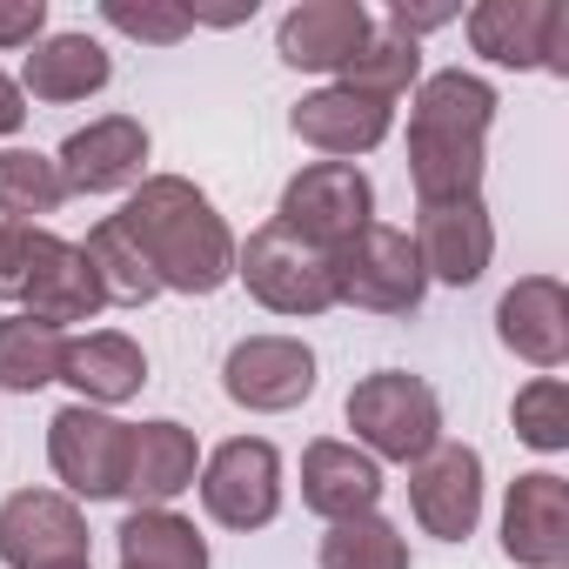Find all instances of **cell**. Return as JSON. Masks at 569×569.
I'll use <instances>...</instances> for the list:
<instances>
[{"label": "cell", "instance_id": "cb8c5ba5", "mask_svg": "<svg viewBox=\"0 0 569 569\" xmlns=\"http://www.w3.org/2000/svg\"><path fill=\"white\" fill-rule=\"evenodd\" d=\"M482 174H489V148L482 141L409 128V181H416L422 208L429 201H469V194H482Z\"/></svg>", "mask_w": 569, "mask_h": 569}, {"label": "cell", "instance_id": "ffe728a7", "mask_svg": "<svg viewBox=\"0 0 569 569\" xmlns=\"http://www.w3.org/2000/svg\"><path fill=\"white\" fill-rule=\"evenodd\" d=\"M61 382H68L88 409H121V402L141 396V382H148V356H141V342L121 336V329H88V336H68Z\"/></svg>", "mask_w": 569, "mask_h": 569}, {"label": "cell", "instance_id": "d6a6232c", "mask_svg": "<svg viewBox=\"0 0 569 569\" xmlns=\"http://www.w3.org/2000/svg\"><path fill=\"white\" fill-rule=\"evenodd\" d=\"M54 228H21V221H0V302H21L28 281L41 274V261L54 254Z\"/></svg>", "mask_w": 569, "mask_h": 569}, {"label": "cell", "instance_id": "e575fe53", "mask_svg": "<svg viewBox=\"0 0 569 569\" xmlns=\"http://www.w3.org/2000/svg\"><path fill=\"white\" fill-rule=\"evenodd\" d=\"M449 21H462V8H449V0H429V8L396 0V8H389V28H396L402 41H422V34H436V28H449Z\"/></svg>", "mask_w": 569, "mask_h": 569}, {"label": "cell", "instance_id": "ba28073f", "mask_svg": "<svg viewBox=\"0 0 569 569\" xmlns=\"http://www.w3.org/2000/svg\"><path fill=\"white\" fill-rule=\"evenodd\" d=\"M221 389L248 416H289L316 396V349L302 336H241L221 362Z\"/></svg>", "mask_w": 569, "mask_h": 569}, {"label": "cell", "instance_id": "3957f363", "mask_svg": "<svg viewBox=\"0 0 569 569\" xmlns=\"http://www.w3.org/2000/svg\"><path fill=\"white\" fill-rule=\"evenodd\" d=\"M234 281H248V296L268 316H329L336 302V254L309 248L281 221H261L248 241H234Z\"/></svg>", "mask_w": 569, "mask_h": 569}, {"label": "cell", "instance_id": "ac0fdd59", "mask_svg": "<svg viewBox=\"0 0 569 569\" xmlns=\"http://www.w3.org/2000/svg\"><path fill=\"white\" fill-rule=\"evenodd\" d=\"M289 128H296V141H309L316 154L356 161V154H369V148L389 141L396 108H389V101H369V94H356V88H342V81H329V88H316V94L296 101Z\"/></svg>", "mask_w": 569, "mask_h": 569}, {"label": "cell", "instance_id": "2e32d148", "mask_svg": "<svg viewBox=\"0 0 569 569\" xmlns=\"http://www.w3.org/2000/svg\"><path fill=\"white\" fill-rule=\"evenodd\" d=\"M369 34H376V21L362 0H296L274 28V54L302 74H342Z\"/></svg>", "mask_w": 569, "mask_h": 569}, {"label": "cell", "instance_id": "52a82bcc", "mask_svg": "<svg viewBox=\"0 0 569 569\" xmlns=\"http://www.w3.org/2000/svg\"><path fill=\"white\" fill-rule=\"evenodd\" d=\"M194 489H201V509L221 529H241V536L268 529L281 516V449L261 442V436H234L201 462Z\"/></svg>", "mask_w": 569, "mask_h": 569}, {"label": "cell", "instance_id": "4fadbf2b", "mask_svg": "<svg viewBox=\"0 0 569 569\" xmlns=\"http://www.w3.org/2000/svg\"><path fill=\"white\" fill-rule=\"evenodd\" d=\"M68 194H121L148 181V128L134 114H101L54 148Z\"/></svg>", "mask_w": 569, "mask_h": 569}, {"label": "cell", "instance_id": "30bf717a", "mask_svg": "<svg viewBox=\"0 0 569 569\" xmlns=\"http://www.w3.org/2000/svg\"><path fill=\"white\" fill-rule=\"evenodd\" d=\"M0 562L8 569H61L88 562V516L61 489H14L0 502Z\"/></svg>", "mask_w": 569, "mask_h": 569}, {"label": "cell", "instance_id": "8992f818", "mask_svg": "<svg viewBox=\"0 0 569 569\" xmlns=\"http://www.w3.org/2000/svg\"><path fill=\"white\" fill-rule=\"evenodd\" d=\"M469 48L496 68H542V74H569V8L562 0H482L462 14Z\"/></svg>", "mask_w": 569, "mask_h": 569}, {"label": "cell", "instance_id": "5bb4252c", "mask_svg": "<svg viewBox=\"0 0 569 569\" xmlns=\"http://www.w3.org/2000/svg\"><path fill=\"white\" fill-rule=\"evenodd\" d=\"M502 556L516 569H562L569 562V482L556 469H529L502 496Z\"/></svg>", "mask_w": 569, "mask_h": 569}, {"label": "cell", "instance_id": "4316f807", "mask_svg": "<svg viewBox=\"0 0 569 569\" xmlns=\"http://www.w3.org/2000/svg\"><path fill=\"white\" fill-rule=\"evenodd\" d=\"M61 201H68V181H61L54 154H41V148H0V221L41 228L48 214H61Z\"/></svg>", "mask_w": 569, "mask_h": 569}, {"label": "cell", "instance_id": "8fae6325", "mask_svg": "<svg viewBox=\"0 0 569 569\" xmlns=\"http://www.w3.org/2000/svg\"><path fill=\"white\" fill-rule=\"evenodd\" d=\"M409 509L422 536L436 542H469L482 522V456L469 442H436L422 462H409Z\"/></svg>", "mask_w": 569, "mask_h": 569}, {"label": "cell", "instance_id": "1f68e13d", "mask_svg": "<svg viewBox=\"0 0 569 569\" xmlns=\"http://www.w3.org/2000/svg\"><path fill=\"white\" fill-rule=\"evenodd\" d=\"M101 21L141 48H174L194 34V14L181 8V0H101Z\"/></svg>", "mask_w": 569, "mask_h": 569}, {"label": "cell", "instance_id": "d6986e66", "mask_svg": "<svg viewBox=\"0 0 569 569\" xmlns=\"http://www.w3.org/2000/svg\"><path fill=\"white\" fill-rule=\"evenodd\" d=\"M382 462L376 456H362L356 442H336V436H322V442H309L302 449V502L322 516V522H349V516H369L376 502H382Z\"/></svg>", "mask_w": 569, "mask_h": 569}, {"label": "cell", "instance_id": "d4e9b609", "mask_svg": "<svg viewBox=\"0 0 569 569\" xmlns=\"http://www.w3.org/2000/svg\"><path fill=\"white\" fill-rule=\"evenodd\" d=\"M114 542H121V569H208L201 529L174 509H128Z\"/></svg>", "mask_w": 569, "mask_h": 569}, {"label": "cell", "instance_id": "277c9868", "mask_svg": "<svg viewBox=\"0 0 569 569\" xmlns=\"http://www.w3.org/2000/svg\"><path fill=\"white\" fill-rule=\"evenodd\" d=\"M422 296H429V274H422L409 228L369 221L349 248H336V302L369 309V316H416Z\"/></svg>", "mask_w": 569, "mask_h": 569}, {"label": "cell", "instance_id": "9a60e30c", "mask_svg": "<svg viewBox=\"0 0 569 569\" xmlns=\"http://www.w3.org/2000/svg\"><path fill=\"white\" fill-rule=\"evenodd\" d=\"M496 342L516 362L556 376L569 362V289H562L556 274H522L516 289H502V302H496Z\"/></svg>", "mask_w": 569, "mask_h": 569}, {"label": "cell", "instance_id": "5b68a950", "mask_svg": "<svg viewBox=\"0 0 569 569\" xmlns=\"http://www.w3.org/2000/svg\"><path fill=\"white\" fill-rule=\"evenodd\" d=\"M274 221L289 234H302L309 248L336 254L376 221V188H369V174L356 161H309V168L289 174V188H281Z\"/></svg>", "mask_w": 569, "mask_h": 569}, {"label": "cell", "instance_id": "484cf974", "mask_svg": "<svg viewBox=\"0 0 569 569\" xmlns=\"http://www.w3.org/2000/svg\"><path fill=\"white\" fill-rule=\"evenodd\" d=\"M81 254H88V268H94V281H101V296H108V309H148V302L161 296V281H154L148 254L134 248V234H128V228H121L114 214L88 228Z\"/></svg>", "mask_w": 569, "mask_h": 569}, {"label": "cell", "instance_id": "7a4b0ae2", "mask_svg": "<svg viewBox=\"0 0 569 569\" xmlns=\"http://www.w3.org/2000/svg\"><path fill=\"white\" fill-rule=\"evenodd\" d=\"M342 416L356 429V449L376 456V462H422L442 442V396L422 376H409V369L362 376L349 389Z\"/></svg>", "mask_w": 569, "mask_h": 569}, {"label": "cell", "instance_id": "44dd1931", "mask_svg": "<svg viewBox=\"0 0 569 569\" xmlns=\"http://www.w3.org/2000/svg\"><path fill=\"white\" fill-rule=\"evenodd\" d=\"M114 81V54L94 41V34H41L21 61V94L28 101H48V108H68V101H88Z\"/></svg>", "mask_w": 569, "mask_h": 569}, {"label": "cell", "instance_id": "83f0119b", "mask_svg": "<svg viewBox=\"0 0 569 569\" xmlns=\"http://www.w3.org/2000/svg\"><path fill=\"white\" fill-rule=\"evenodd\" d=\"M61 356H68V336L34 322V316H8L0 322V389L8 396H34L48 382H61Z\"/></svg>", "mask_w": 569, "mask_h": 569}, {"label": "cell", "instance_id": "603a6c76", "mask_svg": "<svg viewBox=\"0 0 569 569\" xmlns=\"http://www.w3.org/2000/svg\"><path fill=\"white\" fill-rule=\"evenodd\" d=\"M101 309H108V296H101V281H94L81 241H54V254L41 261V274L28 281V296H21V316H34V322H48V329L68 336L74 322H94Z\"/></svg>", "mask_w": 569, "mask_h": 569}, {"label": "cell", "instance_id": "836d02e7", "mask_svg": "<svg viewBox=\"0 0 569 569\" xmlns=\"http://www.w3.org/2000/svg\"><path fill=\"white\" fill-rule=\"evenodd\" d=\"M48 34V0H0V54H21Z\"/></svg>", "mask_w": 569, "mask_h": 569}, {"label": "cell", "instance_id": "f546056e", "mask_svg": "<svg viewBox=\"0 0 569 569\" xmlns=\"http://www.w3.org/2000/svg\"><path fill=\"white\" fill-rule=\"evenodd\" d=\"M316 556H322V569H409V536L382 509H369V516L329 522Z\"/></svg>", "mask_w": 569, "mask_h": 569}, {"label": "cell", "instance_id": "d590c367", "mask_svg": "<svg viewBox=\"0 0 569 569\" xmlns=\"http://www.w3.org/2000/svg\"><path fill=\"white\" fill-rule=\"evenodd\" d=\"M21 128H28V94H21L14 74H0V141L21 134Z\"/></svg>", "mask_w": 569, "mask_h": 569}, {"label": "cell", "instance_id": "7402d4cb", "mask_svg": "<svg viewBox=\"0 0 569 569\" xmlns=\"http://www.w3.org/2000/svg\"><path fill=\"white\" fill-rule=\"evenodd\" d=\"M496 88L469 68H442V74H422L416 94H409V128L422 134H456V141H489L496 128Z\"/></svg>", "mask_w": 569, "mask_h": 569}, {"label": "cell", "instance_id": "8d00e7d4", "mask_svg": "<svg viewBox=\"0 0 569 569\" xmlns=\"http://www.w3.org/2000/svg\"><path fill=\"white\" fill-rule=\"evenodd\" d=\"M61 569H94V562H61Z\"/></svg>", "mask_w": 569, "mask_h": 569}, {"label": "cell", "instance_id": "7c38bea8", "mask_svg": "<svg viewBox=\"0 0 569 569\" xmlns=\"http://www.w3.org/2000/svg\"><path fill=\"white\" fill-rule=\"evenodd\" d=\"M416 254H422V274L429 281H449V289H476L496 261V221L482 208V194L469 201H429L416 208Z\"/></svg>", "mask_w": 569, "mask_h": 569}, {"label": "cell", "instance_id": "e0dca14e", "mask_svg": "<svg viewBox=\"0 0 569 569\" xmlns=\"http://www.w3.org/2000/svg\"><path fill=\"white\" fill-rule=\"evenodd\" d=\"M201 476V442L188 422L154 416V422H128V469H121V496L134 509H168L181 489H194Z\"/></svg>", "mask_w": 569, "mask_h": 569}, {"label": "cell", "instance_id": "4dcf8cb0", "mask_svg": "<svg viewBox=\"0 0 569 569\" xmlns=\"http://www.w3.org/2000/svg\"><path fill=\"white\" fill-rule=\"evenodd\" d=\"M509 422H516V442H529L536 456H562L569 449V389H562V376L522 382L516 402H509Z\"/></svg>", "mask_w": 569, "mask_h": 569}, {"label": "cell", "instance_id": "f1b7e54d", "mask_svg": "<svg viewBox=\"0 0 569 569\" xmlns=\"http://www.w3.org/2000/svg\"><path fill=\"white\" fill-rule=\"evenodd\" d=\"M342 88H356V94H369V101H402V94H416V81H422V41H402L396 28H376L369 41H362V54L336 74Z\"/></svg>", "mask_w": 569, "mask_h": 569}, {"label": "cell", "instance_id": "6da1fadb", "mask_svg": "<svg viewBox=\"0 0 569 569\" xmlns=\"http://www.w3.org/2000/svg\"><path fill=\"white\" fill-rule=\"evenodd\" d=\"M114 221L148 254L161 296H214L234 281V228L188 174H148Z\"/></svg>", "mask_w": 569, "mask_h": 569}, {"label": "cell", "instance_id": "9c48e42d", "mask_svg": "<svg viewBox=\"0 0 569 569\" xmlns=\"http://www.w3.org/2000/svg\"><path fill=\"white\" fill-rule=\"evenodd\" d=\"M48 462L61 476V496H88V502H108L121 496V469H128V422H114L108 409H88V402H68L54 422H48Z\"/></svg>", "mask_w": 569, "mask_h": 569}]
</instances>
